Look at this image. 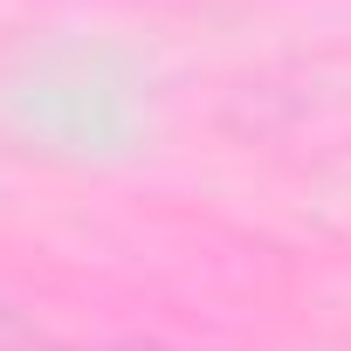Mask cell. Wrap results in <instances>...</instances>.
<instances>
[{
	"label": "cell",
	"mask_w": 351,
	"mask_h": 351,
	"mask_svg": "<svg viewBox=\"0 0 351 351\" xmlns=\"http://www.w3.org/2000/svg\"><path fill=\"white\" fill-rule=\"evenodd\" d=\"M0 351H62L49 330H35L28 317H14L8 303H0Z\"/></svg>",
	"instance_id": "obj_1"
}]
</instances>
